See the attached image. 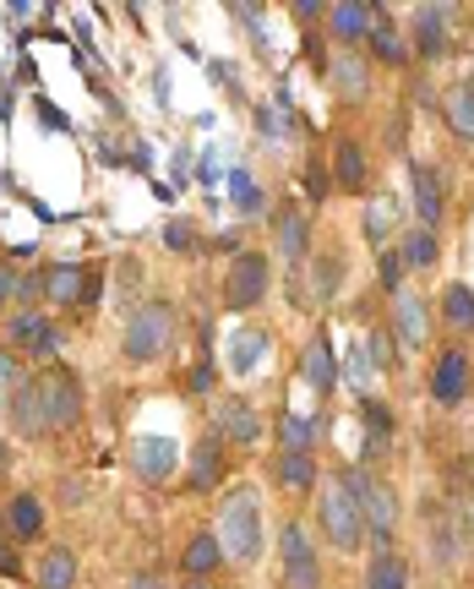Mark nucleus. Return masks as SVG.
Segmentation results:
<instances>
[{"instance_id":"1","label":"nucleus","mask_w":474,"mask_h":589,"mask_svg":"<svg viewBox=\"0 0 474 589\" xmlns=\"http://www.w3.org/2000/svg\"><path fill=\"white\" fill-rule=\"evenodd\" d=\"M316 524H321V541L332 546V552H360L371 535H365V513H360V497L332 475L321 491H316Z\"/></svg>"},{"instance_id":"2","label":"nucleus","mask_w":474,"mask_h":589,"mask_svg":"<svg viewBox=\"0 0 474 589\" xmlns=\"http://www.w3.org/2000/svg\"><path fill=\"white\" fill-rule=\"evenodd\" d=\"M174 333H180V311L169 305V300H148V305H137L132 316H126V360L132 366H154L169 355V344H174Z\"/></svg>"},{"instance_id":"3","label":"nucleus","mask_w":474,"mask_h":589,"mask_svg":"<svg viewBox=\"0 0 474 589\" xmlns=\"http://www.w3.org/2000/svg\"><path fill=\"white\" fill-rule=\"evenodd\" d=\"M218 541L235 563H251L262 552V497L251 486H235L218 508Z\"/></svg>"},{"instance_id":"4","label":"nucleus","mask_w":474,"mask_h":589,"mask_svg":"<svg viewBox=\"0 0 474 589\" xmlns=\"http://www.w3.org/2000/svg\"><path fill=\"white\" fill-rule=\"evenodd\" d=\"M338 480L360 497V513H365V535H371V546H376V552H393V530H398V497H393V486H387V480H371L360 464L338 469Z\"/></svg>"},{"instance_id":"5","label":"nucleus","mask_w":474,"mask_h":589,"mask_svg":"<svg viewBox=\"0 0 474 589\" xmlns=\"http://www.w3.org/2000/svg\"><path fill=\"white\" fill-rule=\"evenodd\" d=\"M33 388H38V415H44V432H66L82 421V382L60 366L49 371H33Z\"/></svg>"},{"instance_id":"6","label":"nucleus","mask_w":474,"mask_h":589,"mask_svg":"<svg viewBox=\"0 0 474 589\" xmlns=\"http://www.w3.org/2000/svg\"><path fill=\"white\" fill-rule=\"evenodd\" d=\"M273 290V268L262 252H235L229 263V279H224V305L229 311H257L262 300Z\"/></svg>"},{"instance_id":"7","label":"nucleus","mask_w":474,"mask_h":589,"mask_svg":"<svg viewBox=\"0 0 474 589\" xmlns=\"http://www.w3.org/2000/svg\"><path fill=\"white\" fill-rule=\"evenodd\" d=\"M279 563H284V589H321V563H316V541L301 530V519H290L279 530Z\"/></svg>"},{"instance_id":"8","label":"nucleus","mask_w":474,"mask_h":589,"mask_svg":"<svg viewBox=\"0 0 474 589\" xmlns=\"http://www.w3.org/2000/svg\"><path fill=\"white\" fill-rule=\"evenodd\" d=\"M213 437L224 442V447H235V453H257V442H262V415H257V404L240 399V393H229V399L218 404Z\"/></svg>"},{"instance_id":"9","label":"nucleus","mask_w":474,"mask_h":589,"mask_svg":"<svg viewBox=\"0 0 474 589\" xmlns=\"http://www.w3.org/2000/svg\"><path fill=\"white\" fill-rule=\"evenodd\" d=\"M224 475H229V447H224V442L207 432V437L191 447L185 491H191V497H207V491H218V486H224Z\"/></svg>"},{"instance_id":"10","label":"nucleus","mask_w":474,"mask_h":589,"mask_svg":"<svg viewBox=\"0 0 474 589\" xmlns=\"http://www.w3.org/2000/svg\"><path fill=\"white\" fill-rule=\"evenodd\" d=\"M126 458H132V469H137L148 486H169V475H174V464H180V447L169 437H137Z\"/></svg>"},{"instance_id":"11","label":"nucleus","mask_w":474,"mask_h":589,"mask_svg":"<svg viewBox=\"0 0 474 589\" xmlns=\"http://www.w3.org/2000/svg\"><path fill=\"white\" fill-rule=\"evenodd\" d=\"M448 11H453V5H415V11H409L415 49H420L426 60H442V55H448Z\"/></svg>"},{"instance_id":"12","label":"nucleus","mask_w":474,"mask_h":589,"mask_svg":"<svg viewBox=\"0 0 474 589\" xmlns=\"http://www.w3.org/2000/svg\"><path fill=\"white\" fill-rule=\"evenodd\" d=\"M464 388H470V355L464 349H442V360L431 366V399L453 410L464 399Z\"/></svg>"},{"instance_id":"13","label":"nucleus","mask_w":474,"mask_h":589,"mask_svg":"<svg viewBox=\"0 0 474 589\" xmlns=\"http://www.w3.org/2000/svg\"><path fill=\"white\" fill-rule=\"evenodd\" d=\"M376 16H382V5H371V0H338V5H327V27H332L343 44L365 38V33L376 27Z\"/></svg>"},{"instance_id":"14","label":"nucleus","mask_w":474,"mask_h":589,"mask_svg":"<svg viewBox=\"0 0 474 589\" xmlns=\"http://www.w3.org/2000/svg\"><path fill=\"white\" fill-rule=\"evenodd\" d=\"M224 563H229V552H224L218 530H196V535L185 541V557H180L185 579H207V574H218Z\"/></svg>"},{"instance_id":"15","label":"nucleus","mask_w":474,"mask_h":589,"mask_svg":"<svg viewBox=\"0 0 474 589\" xmlns=\"http://www.w3.org/2000/svg\"><path fill=\"white\" fill-rule=\"evenodd\" d=\"M273 235H279V252L301 268V257L312 252V224H306V213H301L295 202H284V208L273 213Z\"/></svg>"},{"instance_id":"16","label":"nucleus","mask_w":474,"mask_h":589,"mask_svg":"<svg viewBox=\"0 0 474 589\" xmlns=\"http://www.w3.org/2000/svg\"><path fill=\"white\" fill-rule=\"evenodd\" d=\"M409 180H415V213H420V224L437 230V224H442V208H448V197H442V175L426 169V164H415Z\"/></svg>"},{"instance_id":"17","label":"nucleus","mask_w":474,"mask_h":589,"mask_svg":"<svg viewBox=\"0 0 474 589\" xmlns=\"http://www.w3.org/2000/svg\"><path fill=\"white\" fill-rule=\"evenodd\" d=\"M88 268H77V263H55V268H44V294L55 300V305H82V294H88Z\"/></svg>"},{"instance_id":"18","label":"nucleus","mask_w":474,"mask_h":589,"mask_svg":"<svg viewBox=\"0 0 474 589\" xmlns=\"http://www.w3.org/2000/svg\"><path fill=\"white\" fill-rule=\"evenodd\" d=\"M5 333H11V344H22V349H33V355H55V327H49V316H38V311H16V316L5 322Z\"/></svg>"},{"instance_id":"19","label":"nucleus","mask_w":474,"mask_h":589,"mask_svg":"<svg viewBox=\"0 0 474 589\" xmlns=\"http://www.w3.org/2000/svg\"><path fill=\"white\" fill-rule=\"evenodd\" d=\"M332 180H338L343 191H365L371 164H365V147L354 143V137H343V143L332 147Z\"/></svg>"},{"instance_id":"20","label":"nucleus","mask_w":474,"mask_h":589,"mask_svg":"<svg viewBox=\"0 0 474 589\" xmlns=\"http://www.w3.org/2000/svg\"><path fill=\"white\" fill-rule=\"evenodd\" d=\"M360 415H365V453H360V458H365V464H371V458H387V442H393V410H387L382 399H365Z\"/></svg>"},{"instance_id":"21","label":"nucleus","mask_w":474,"mask_h":589,"mask_svg":"<svg viewBox=\"0 0 474 589\" xmlns=\"http://www.w3.org/2000/svg\"><path fill=\"white\" fill-rule=\"evenodd\" d=\"M306 382H312L316 393H332V388H338V360H332L327 333H316L312 344H306Z\"/></svg>"},{"instance_id":"22","label":"nucleus","mask_w":474,"mask_h":589,"mask_svg":"<svg viewBox=\"0 0 474 589\" xmlns=\"http://www.w3.org/2000/svg\"><path fill=\"white\" fill-rule=\"evenodd\" d=\"M332 82H338V93H343V104H365V93H371V77H365V60L360 55H338L332 60Z\"/></svg>"},{"instance_id":"23","label":"nucleus","mask_w":474,"mask_h":589,"mask_svg":"<svg viewBox=\"0 0 474 589\" xmlns=\"http://www.w3.org/2000/svg\"><path fill=\"white\" fill-rule=\"evenodd\" d=\"M279 486L290 491V497H306V491H316V458L312 453H279Z\"/></svg>"},{"instance_id":"24","label":"nucleus","mask_w":474,"mask_h":589,"mask_svg":"<svg viewBox=\"0 0 474 589\" xmlns=\"http://www.w3.org/2000/svg\"><path fill=\"white\" fill-rule=\"evenodd\" d=\"M5 524H11L16 541H38V530H44V508H38V497H33V491H16L11 508H5Z\"/></svg>"},{"instance_id":"25","label":"nucleus","mask_w":474,"mask_h":589,"mask_svg":"<svg viewBox=\"0 0 474 589\" xmlns=\"http://www.w3.org/2000/svg\"><path fill=\"white\" fill-rule=\"evenodd\" d=\"M393 333L404 338V344H426V305L415 300V294H393Z\"/></svg>"},{"instance_id":"26","label":"nucleus","mask_w":474,"mask_h":589,"mask_svg":"<svg viewBox=\"0 0 474 589\" xmlns=\"http://www.w3.org/2000/svg\"><path fill=\"white\" fill-rule=\"evenodd\" d=\"M77 585V557L66 546H49L38 557V589H71Z\"/></svg>"},{"instance_id":"27","label":"nucleus","mask_w":474,"mask_h":589,"mask_svg":"<svg viewBox=\"0 0 474 589\" xmlns=\"http://www.w3.org/2000/svg\"><path fill=\"white\" fill-rule=\"evenodd\" d=\"M442 115H448V126H453L459 143H474V82H459V88L448 93Z\"/></svg>"},{"instance_id":"28","label":"nucleus","mask_w":474,"mask_h":589,"mask_svg":"<svg viewBox=\"0 0 474 589\" xmlns=\"http://www.w3.org/2000/svg\"><path fill=\"white\" fill-rule=\"evenodd\" d=\"M365 589H409V563L398 552H376L365 568Z\"/></svg>"},{"instance_id":"29","label":"nucleus","mask_w":474,"mask_h":589,"mask_svg":"<svg viewBox=\"0 0 474 589\" xmlns=\"http://www.w3.org/2000/svg\"><path fill=\"white\" fill-rule=\"evenodd\" d=\"M262 355H268V333L262 327H240L229 338V371H257Z\"/></svg>"},{"instance_id":"30","label":"nucleus","mask_w":474,"mask_h":589,"mask_svg":"<svg viewBox=\"0 0 474 589\" xmlns=\"http://www.w3.org/2000/svg\"><path fill=\"white\" fill-rule=\"evenodd\" d=\"M279 442H284V453H312L316 447V421L312 415H301V410H284V415H279Z\"/></svg>"},{"instance_id":"31","label":"nucleus","mask_w":474,"mask_h":589,"mask_svg":"<svg viewBox=\"0 0 474 589\" xmlns=\"http://www.w3.org/2000/svg\"><path fill=\"white\" fill-rule=\"evenodd\" d=\"M365 38H371L376 60H387V66H409V49H404V38H398V27H393L387 16H376V27H371Z\"/></svg>"},{"instance_id":"32","label":"nucleus","mask_w":474,"mask_h":589,"mask_svg":"<svg viewBox=\"0 0 474 589\" xmlns=\"http://www.w3.org/2000/svg\"><path fill=\"white\" fill-rule=\"evenodd\" d=\"M442 316H448V327L470 333L474 327V290L470 285H448V290H442Z\"/></svg>"},{"instance_id":"33","label":"nucleus","mask_w":474,"mask_h":589,"mask_svg":"<svg viewBox=\"0 0 474 589\" xmlns=\"http://www.w3.org/2000/svg\"><path fill=\"white\" fill-rule=\"evenodd\" d=\"M437 252H442V246H437V230H426V224H420V230H409V241H404V252H398V257H404V268H431V263H437Z\"/></svg>"},{"instance_id":"34","label":"nucleus","mask_w":474,"mask_h":589,"mask_svg":"<svg viewBox=\"0 0 474 589\" xmlns=\"http://www.w3.org/2000/svg\"><path fill=\"white\" fill-rule=\"evenodd\" d=\"M360 230H365V241H371V246H382V252H387V230H393V208H387L382 197H371V202H365V219H360Z\"/></svg>"},{"instance_id":"35","label":"nucleus","mask_w":474,"mask_h":589,"mask_svg":"<svg viewBox=\"0 0 474 589\" xmlns=\"http://www.w3.org/2000/svg\"><path fill=\"white\" fill-rule=\"evenodd\" d=\"M338 274H343V263H338V257H316L312 263V300H332V294H338Z\"/></svg>"},{"instance_id":"36","label":"nucleus","mask_w":474,"mask_h":589,"mask_svg":"<svg viewBox=\"0 0 474 589\" xmlns=\"http://www.w3.org/2000/svg\"><path fill=\"white\" fill-rule=\"evenodd\" d=\"M229 191H235V208H240V213H257V208H262V186H257L246 169L229 175Z\"/></svg>"},{"instance_id":"37","label":"nucleus","mask_w":474,"mask_h":589,"mask_svg":"<svg viewBox=\"0 0 474 589\" xmlns=\"http://www.w3.org/2000/svg\"><path fill=\"white\" fill-rule=\"evenodd\" d=\"M371 360H376V371H393V366H398V349H393V333H387V327H371Z\"/></svg>"},{"instance_id":"38","label":"nucleus","mask_w":474,"mask_h":589,"mask_svg":"<svg viewBox=\"0 0 474 589\" xmlns=\"http://www.w3.org/2000/svg\"><path fill=\"white\" fill-rule=\"evenodd\" d=\"M376 285L398 294V285H404V257H398V252H382V257H376Z\"/></svg>"},{"instance_id":"39","label":"nucleus","mask_w":474,"mask_h":589,"mask_svg":"<svg viewBox=\"0 0 474 589\" xmlns=\"http://www.w3.org/2000/svg\"><path fill=\"white\" fill-rule=\"evenodd\" d=\"M158 241H163V246H169V252H191V246H196V230H191V224H185V219H169V224H163V235H158Z\"/></svg>"},{"instance_id":"40","label":"nucleus","mask_w":474,"mask_h":589,"mask_svg":"<svg viewBox=\"0 0 474 589\" xmlns=\"http://www.w3.org/2000/svg\"><path fill=\"white\" fill-rule=\"evenodd\" d=\"M349 377H354V388H371V377H376V360H371V349H349Z\"/></svg>"},{"instance_id":"41","label":"nucleus","mask_w":474,"mask_h":589,"mask_svg":"<svg viewBox=\"0 0 474 589\" xmlns=\"http://www.w3.org/2000/svg\"><path fill=\"white\" fill-rule=\"evenodd\" d=\"M22 388V371H16V360L11 355H0V404H11V393Z\"/></svg>"},{"instance_id":"42","label":"nucleus","mask_w":474,"mask_h":589,"mask_svg":"<svg viewBox=\"0 0 474 589\" xmlns=\"http://www.w3.org/2000/svg\"><path fill=\"white\" fill-rule=\"evenodd\" d=\"M257 126H262V132H268L273 143H284V132H290V126H284V121H279V115L268 110V104H257Z\"/></svg>"},{"instance_id":"43","label":"nucleus","mask_w":474,"mask_h":589,"mask_svg":"<svg viewBox=\"0 0 474 589\" xmlns=\"http://www.w3.org/2000/svg\"><path fill=\"white\" fill-rule=\"evenodd\" d=\"M213 377H218V371H213V360H202V366L185 377V388H191V393H207V388H213Z\"/></svg>"},{"instance_id":"44","label":"nucleus","mask_w":474,"mask_h":589,"mask_svg":"<svg viewBox=\"0 0 474 589\" xmlns=\"http://www.w3.org/2000/svg\"><path fill=\"white\" fill-rule=\"evenodd\" d=\"M306 197H312V202H321V197H327V169H321V164H312V169H306Z\"/></svg>"},{"instance_id":"45","label":"nucleus","mask_w":474,"mask_h":589,"mask_svg":"<svg viewBox=\"0 0 474 589\" xmlns=\"http://www.w3.org/2000/svg\"><path fill=\"white\" fill-rule=\"evenodd\" d=\"M44 294V274H16V300H33Z\"/></svg>"},{"instance_id":"46","label":"nucleus","mask_w":474,"mask_h":589,"mask_svg":"<svg viewBox=\"0 0 474 589\" xmlns=\"http://www.w3.org/2000/svg\"><path fill=\"white\" fill-rule=\"evenodd\" d=\"M0 574H11V579L22 574V563H16V552H11V541H0Z\"/></svg>"},{"instance_id":"47","label":"nucleus","mask_w":474,"mask_h":589,"mask_svg":"<svg viewBox=\"0 0 474 589\" xmlns=\"http://www.w3.org/2000/svg\"><path fill=\"white\" fill-rule=\"evenodd\" d=\"M316 16H327V5H316V0H301V5H295V22H316Z\"/></svg>"},{"instance_id":"48","label":"nucleus","mask_w":474,"mask_h":589,"mask_svg":"<svg viewBox=\"0 0 474 589\" xmlns=\"http://www.w3.org/2000/svg\"><path fill=\"white\" fill-rule=\"evenodd\" d=\"M16 294V274L11 268H0V311H5V300Z\"/></svg>"},{"instance_id":"49","label":"nucleus","mask_w":474,"mask_h":589,"mask_svg":"<svg viewBox=\"0 0 474 589\" xmlns=\"http://www.w3.org/2000/svg\"><path fill=\"white\" fill-rule=\"evenodd\" d=\"M132 589H169V579H163V574H137Z\"/></svg>"},{"instance_id":"50","label":"nucleus","mask_w":474,"mask_h":589,"mask_svg":"<svg viewBox=\"0 0 474 589\" xmlns=\"http://www.w3.org/2000/svg\"><path fill=\"white\" fill-rule=\"evenodd\" d=\"M185 589H213V585H207V579H191V585H185Z\"/></svg>"}]
</instances>
